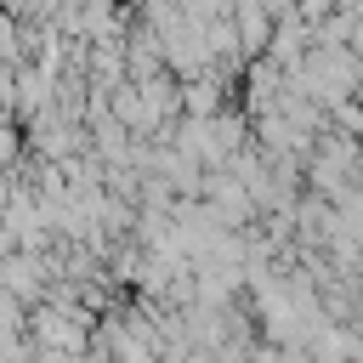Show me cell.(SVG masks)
<instances>
[{"label": "cell", "instance_id": "obj_1", "mask_svg": "<svg viewBox=\"0 0 363 363\" xmlns=\"http://www.w3.org/2000/svg\"><path fill=\"white\" fill-rule=\"evenodd\" d=\"M335 6H346V11H363V0H335Z\"/></svg>", "mask_w": 363, "mask_h": 363}]
</instances>
